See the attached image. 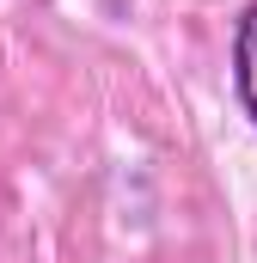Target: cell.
Listing matches in <instances>:
<instances>
[{
  "label": "cell",
  "mask_w": 257,
  "mask_h": 263,
  "mask_svg": "<svg viewBox=\"0 0 257 263\" xmlns=\"http://www.w3.org/2000/svg\"><path fill=\"white\" fill-rule=\"evenodd\" d=\"M233 80H239V104L257 123V6L239 18V37H233Z\"/></svg>",
  "instance_id": "cell-1"
}]
</instances>
